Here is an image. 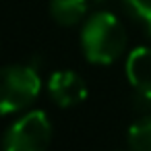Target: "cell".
<instances>
[{
  "mask_svg": "<svg viewBox=\"0 0 151 151\" xmlns=\"http://www.w3.org/2000/svg\"><path fill=\"white\" fill-rule=\"evenodd\" d=\"M126 11L143 25V29L151 35V0H122Z\"/></svg>",
  "mask_w": 151,
  "mask_h": 151,
  "instance_id": "8",
  "label": "cell"
},
{
  "mask_svg": "<svg viewBox=\"0 0 151 151\" xmlns=\"http://www.w3.org/2000/svg\"><path fill=\"white\" fill-rule=\"evenodd\" d=\"M126 141L132 151H151V116L137 120L128 128Z\"/></svg>",
  "mask_w": 151,
  "mask_h": 151,
  "instance_id": "7",
  "label": "cell"
},
{
  "mask_svg": "<svg viewBox=\"0 0 151 151\" xmlns=\"http://www.w3.org/2000/svg\"><path fill=\"white\" fill-rule=\"evenodd\" d=\"M42 91V79L33 66L11 64L0 68V114H15L31 106Z\"/></svg>",
  "mask_w": 151,
  "mask_h": 151,
  "instance_id": "2",
  "label": "cell"
},
{
  "mask_svg": "<svg viewBox=\"0 0 151 151\" xmlns=\"http://www.w3.org/2000/svg\"><path fill=\"white\" fill-rule=\"evenodd\" d=\"M50 143L52 122L48 114L31 110L6 128L2 137V151H48Z\"/></svg>",
  "mask_w": 151,
  "mask_h": 151,
  "instance_id": "3",
  "label": "cell"
},
{
  "mask_svg": "<svg viewBox=\"0 0 151 151\" xmlns=\"http://www.w3.org/2000/svg\"><path fill=\"white\" fill-rule=\"evenodd\" d=\"M81 48L91 64H112L126 50V29L116 15L99 11L85 21Z\"/></svg>",
  "mask_w": 151,
  "mask_h": 151,
  "instance_id": "1",
  "label": "cell"
},
{
  "mask_svg": "<svg viewBox=\"0 0 151 151\" xmlns=\"http://www.w3.org/2000/svg\"><path fill=\"white\" fill-rule=\"evenodd\" d=\"M48 93L60 108H73L87 97V85L75 70H56L48 79Z\"/></svg>",
  "mask_w": 151,
  "mask_h": 151,
  "instance_id": "5",
  "label": "cell"
},
{
  "mask_svg": "<svg viewBox=\"0 0 151 151\" xmlns=\"http://www.w3.org/2000/svg\"><path fill=\"white\" fill-rule=\"evenodd\" d=\"M126 79L137 91V101L151 108V48H134L126 58Z\"/></svg>",
  "mask_w": 151,
  "mask_h": 151,
  "instance_id": "4",
  "label": "cell"
},
{
  "mask_svg": "<svg viewBox=\"0 0 151 151\" xmlns=\"http://www.w3.org/2000/svg\"><path fill=\"white\" fill-rule=\"evenodd\" d=\"M87 13V0H52L50 15L62 27H73L83 21Z\"/></svg>",
  "mask_w": 151,
  "mask_h": 151,
  "instance_id": "6",
  "label": "cell"
}]
</instances>
